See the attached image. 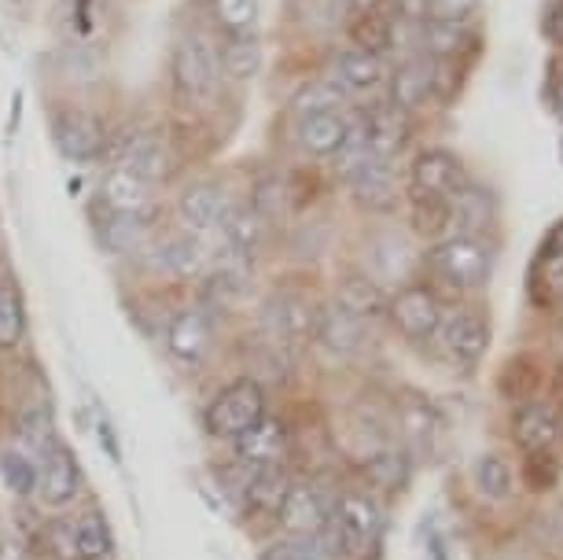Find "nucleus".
<instances>
[{"label":"nucleus","instance_id":"nucleus-47","mask_svg":"<svg viewBox=\"0 0 563 560\" xmlns=\"http://www.w3.org/2000/svg\"><path fill=\"white\" fill-rule=\"evenodd\" d=\"M475 8H479V0H428V19H453V23H464Z\"/></svg>","mask_w":563,"mask_h":560},{"label":"nucleus","instance_id":"nucleus-37","mask_svg":"<svg viewBox=\"0 0 563 560\" xmlns=\"http://www.w3.org/2000/svg\"><path fill=\"white\" fill-rule=\"evenodd\" d=\"M472 480H475V487H479V494L486 502H505L516 487L512 464H508L505 458H497V453H483V458L475 461Z\"/></svg>","mask_w":563,"mask_h":560},{"label":"nucleus","instance_id":"nucleus-19","mask_svg":"<svg viewBox=\"0 0 563 560\" xmlns=\"http://www.w3.org/2000/svg\"><path fill=\"white\" fill-rule=\"evenodd\" d=\"M328 78L343 92H376L387 81V63L384 56H376V52L343 48L332 59V74H328Z\"/></svg>","mask_w":563,"mask_h":560},{"label":"nucleus","instance_id":"nucleus-38","mask_svg":"<svg viewBox=\"0 0 563 560\" xmlns=\"http://www.w3.org/2000/svg\"><path fill=\"white\" fill-rule=\"evenodd\" d=\"M350 37H354V48L384 56V52L395 48V19L384 15L379 8L376 12H361L354 23H350Z\"/></svg>","mask_w":563,"mask_h":560},{"label":"nucleus","instance_id":"nucleus-24","mask_svg":"<svg viewBox=\"0 0 563 560\" xmlns=\"http://www.w3.org/2000/svg\"><path fill=\"white\" fill-rule=\"evenodd\" d=\"M291 491V475L284 472V464H262V469H251L247 464V483H243V502L254 513H280L284 498Z\"/></svg>","mask_w":563,"mask_h":560},{"label":"nucleus","instance_id":"nucleus-8","mask_svg":"<svg viewBox=\"0 0 563 560\" xmlns=\"http://www.w3.org/2000/svg\"><path fill=\"white\" fill-rule=\"evenodd\" d=\"M439 343L453 365L472 369L490 351V321H486L479 310H472V306H461V310L442 317Z\"/></svg>","mask_w":563,"mask_h":560},{"label":"nucleus","instance_id":"nucleus-49","mask_svg":"<svg viewBox=\"0 0 563 560\" xmlns=\"http://www.w3.org/2000/svg\"><path fill=\"white\" fill-rule=\"evenodd\" d=\"M343 4H346L354 15H361V12H376V8L384 4V0H343Z\"/></svg>","mask_w":563,"mask_h":560},{"label":"nucleus","instance_id":"nucleus-7","mask_svg":"<svg viewBox=\"0 0 563 560\" xmlns=\"http://www.w3.org/2000/svg\"><path fill=\"white\" fill-rule=\"evenodd\" d=\"M317 314L321 306L310 303V295L302 292H276L262 310V321H265V332L276 347H302L313 340L317 332Z\"/></svg>","mask_w":563,"mask_h":560},{"label":"nucleus","instance_id":"nucleus-35","mask_svg":"<svg viewBox=\"0 0 563 560\" xmlns=\"http://www.w3.org/2000/svg\"><path fill=\"white\" fill-rule=\"evenodd\" d=\"M372 158V144H368V122H365V111H357V114H350V130H346V141L343 147L332 155V166H335V174L343 177V182H350L361 166H365Z\"/></svg>","mask_w":563,"mask_h":560},{"label":"nucleus","instance_id":"nucleus-33","mask_svg":"<svg viewBox=\"0 0 563 560\" xmlns=\"http://www.w3.org/2000/svg\"><path fill=\"white\" fill-rule=\"evenodd\" d=\"M398 428H401V439H406L409 450H431V436L434 428H439V417H434V409L423 403V398L409 395L398 403Z\"/></svg>","mask_w":563,"mask_h":560},{"label":"nucleus","instance_id":"nucleus-36","mask_svg":"<svg viewBox=\"0 0 563 560\" xmlns=\"http://www.w3.org/2000/svg\"><path fill=\"white\" fill-rule=\"evenodd\" d=\"M26 336V306L15 281H0V351H12Z\"/></svg>","mask_w":563,"mask_h":560},{"label":"nucleus","instance_id":"nucleus-3","mask_svg":"<svg viewBox=\"0 0 563 560\" xmlns=\"http://www.w3.org/2000/svg\"><path fill=\"white\" fill-rule=\"evenodd\" d=\"M332 531L346 557H365L384 535V505L368 491H343L332 505Z\"/></svg>","mask_w":563,"mask_h":560},{"label":"nucleus","instance_id":"nucleus-4","mask_svg":"<svg viewBox=\"0 0 563 560\" xmlns=\"http://www.w3.org/2000/svg\"><path fill=\"white\" fill-rule=\"evenodd\" d=\"M265 417V391L258 380L229 384L207 409V428L218 439H236Z\"/></svg>","mask_w":563,"mask_h":560},{"label":"nucleus","instance_id":"nucleus-26","mask_svg":"<svg viewBox=\"0 0 563 560\" xmlns=\"http://www.w3.org/2000/svg\"><path fill=\"white\" fill-rule=\"evenodd\" d=\"M221 240H225L229 251H236V255L254 262V255H258L262 244H265L262 215L251 204H232L225 210V221H221Z\"/></svg>","mask_w":563,"mask_h":560},{"label":"nucleus","instance_id":"nucleus-40","mask_svg":"<svg viewBox=\"0 0 563 560\" xmlns=\"http://www.w3.org/2000/svg\"><path fill=\"white\" fill-rule=\"evenodd\" d=\"M343 103H346V92L339 89L332 78H313V81H306L299 92H295L291 111L299 114V119H306V114L343 111Z\"/></svg>","mask_w":563,"mask_h":560},{"label":"nucleus","instance_id":"nucleus-22","mask_svg":"<svg viewBox=\"0 0 563 560\" xmlns=\"http://www.w3.org/2000/svg\"><path fill=\"white\" fill-rule=\"evenodd\" d=\"M368 122V144H372V158H387L395 163L401 155V147L409 141V122L406 111H398L395 103H379V108L365 111Z\"/></svg>","mask_w":563,"mask_h":560},{"label":"nucleus","instance_id":"nucleus-32","mask_svg":"<svg viewBox=\"0 0 563 560\" xmlns=\"http://www.w3.org/2000/svg\"><path fill=\"white\" fill-rule=\"evenodd\" d=\"M70 535H74V549H78V560H103L111 557L114 549V535H111V524L108 516L89 509L81 516L70 520Z\"/></svg>","mask_w":563,"mask_h":560},{"label":"nucleus","instance_id":"nucleus-29","mask_svg":"<svg viewBox=\"0 0 563 560\" xmlns=\"http://www.w3.org/2000/svg\"><path fill=\"white\" fill-rule=\"evenodd\" d=\"M152 240V215H108L100 221V244L111 255H133Z\"/></svg>","mask_w":563,"mask_h":560},{"label":"nucleus","instance_id":"nucleus-48","mask_svg":"<svg viewBox=\"0 0 563 560\" xmlns=\"http://www.w3.org/2000/svg\"><path fill=\"white\" fill-rule=\"evenodd\" d=\"M48 549H52V557H56V560H78V549H74V535H70V520L48 527Z\"/></svg>","mask_w":563,"mask_h":560},{"label":"nucleus","instance_id":"nucleus-27","mask_svg":"<svg viewBox=\"0 0 563 560\" xmlns=\"http://www.w3.org/2000/svg\"><path fill=\"white\" fill-rule=\"evenodd\" d=\"M335 306H343L346 314L361 317V321H379V317H387V306H390V295L379 288L372 277H361V273H354V277H343L335 288Z\"/></svg>","mask_w":563,"mask_h":560},{"label":"nucleus","instance_id":"nucleus-2","mask_svg":"<svg viewBox=\"0 0 563 560\" xmlns=\"http://www.w3.org/2000/svg\"><path fill=\"white\" fill-rule=\"evenodd\" d=\"M218 52L207 45L203 37H180L174 52H169V86L180 103H203L218 86Z\"/></svg>","mask_w":563,"mask_h":560},{"label":"nucleus","instance_id":"nucleus-31","mask_svg":"<svg viewBox=\"0 0 563 560\" xmlns=\"http://www.w3.org/2000/svg\"><path fill=\"white\" fill-rule=\"evenodd\" d=\"M467 34L464 23H453V19H420V48L423 56L431 59H456L467 48Z\"/></svg>","mask_w":563,"mask_h":560},{"label":"nucleus","instance_id":"nucleus-42","mask_svg":"<svg viewBox=\"0 0 563 560\" xmlns=\"http://www.w3.org/2000/svg\"><path fill=\"white\" fill-rule=\"evenodd\" d=\"M0 475H4L8 491L15 494V498H30V494H37V461L30 458L26 450H4L0 453Z\"/></svg>","mask_w":563,"mask_h":560},{"label":"nucleus","instance_id":"nucleus-46","mask_svg":"<svg viewBox=\"0 0 563 560\" xmlns=\"http://www.w3.org/2000/svg\"><path fill=\"white\" fill-rule=\"evenodd\" d=\"M23 439H26V447L34 450V453H41L52 439H56V436H52V417L45 414V409H37V414L23 417Z\"/></svg>","mask_w":563,"mask_h":560},{"label":"nucleus","instance_id":"nucleus-39","mask_svg":"<svg viewBox=\"0 0 563 560\" xmlns=\"http://www.w3.org/2000/svg\"><path fill=\"white\" fill-rule=\"evenodd\" d=\"M412 226L420 237H428L431 244L453 237V215L450 199H431V196H412Z\"/></svg>","mask_w":563,"mask_h":560},{"label":"nucleus","instance_id":"nucleus-44","mask_svg":"<svg viewBox=\"0 0 563 560\" xmlns=\"http://www.w3.org/2000/svg\"><path fill=\"white\" fill-rule=\"evenodd\" d=\"M214 23L225 34H254L258 0H214Z\"/></svg>","mask_w":563,"mask_h":560},{"label":"nucleus","instance_id":"nucleus-43","mask_svg":"<svg viewBox=\"0 0 563 560\" xmlns=\"http://www.w3.org/2000/svg\"><path fill=\"white\" fill-rule=\"evenodd\" d=\"M538 284L545 288L549 299H563V226L541 244L538 259Z\"/></svg>","mask_w":563,"mask_h":560},{"label":"nucleus","instance_id":"nucleus-14","mask_svg":"<svg viewBox=\"0 0 563 560\" xmlns=\"http://www.w3.org/2000/svg\"><path fill=\"white\" fill-rule=\"evenodd\" d=\"M512 436L527 453H549L563 439V417L549 403H523L512 417Z\"/></svg>","mask_w":563,"mask_h":560},{"label":"nucleus","instance_id":"nucleus-52","mask_svg":"<svg viewBox=\"0 0 563 560\" xmlns=\"http://www.w3.org/2000/svg\"><path fill=\"white\" fill-rule=\"evenodd\" d=\"M560 332H563V317H560Z\"/></svg>","mask_w":563,"mask_h":560},{"label":"nucleus","instance_id":"nucleus-34","mask_svg":"<svg viewBox=\"0 0 563 560\" xmlns=\"http://www.w3.org/2000/svg\"><path fill=\"white\" fill-rule=\"evenodd\" d=\"M218 67L229 74L232 81H247L262 67V45L254 34H229V41L218 52Z\"/></svg>","mask_w":563,"mask_h":560},{"label":"nucleus","instance_id":"nucleus-6","mask_svg":"<svg viewBox=\"0 0 563 560\" xmlns=\"http://www.w3.org/2000/svg\"><path fill=\"white\" fill-rule=\"evenodd\" d=\"M52 141L70 163H97L108 152V125L100 114L85 108H56L52 111Z\"/></svg>","mask_w":563,"mask_h":560},{"label":"nucleus","instance_id":"nucleus-13","mask_svg":"<svg viewBox=\"0 0 563 560\" xmlns=\"http://www.w3.org/2000/svg\"><path fill=\"white\" fill-rule=\"evenodd\" d=\"M313 340L324 347L332 358H357L368 351L372 343V325L361 321V317L346 314L343 306H321L317 314V332Z\"/></svg>","mask_w":563,"mask_h":560},{"label":"nucleus","instance_id":"nucleus-15","mask_svg":"<svg viewBox=\"0 0 563 560\" xmlns=\"http://www.w3.org/2000/svg\"><path fill=\"white\" fill-rule=\"evenodd\" d=\"M232 447H236V461L251 464V469H262V464H280L284 453H288V425L265 414L258 425L232 439Z\"/></svg>","mask_w":563,"mask_h":560},{"label":"nucleus","instance_id":"nucleus-18","mask_svg":"<svg viewBox=\"0 0 563 560\" xmlns=\"http://www.w3.org/2000/svg\"><path fill=\"white\" fill-rule=\"evenodd\" d=\"M434 97V59L431 56H409L390 74V103L398 111H420Z\"/></svg>","mask_w":563,"mask_h":560},{"label":"nucleus","instance_id":"nucleus-54","mask_svg":"<svg viewBox=\"0 0 563 560\" xmlns=\"http://www.w3.org/2000/svg\"><path fill=\"white\" fill-rule=\"evenodd\" d=\"M103 560H111V557H103Z\"/></svg>","mask_w":563,"mask_h":560},{"label":"nucleus","instance_id":"nucleus-41","mask_svg":"<svg viewBox=\"0 0 563 560\" xmlns=\"http://www.w3.org/2000/svg\"><path fill=\"white\" fill-rule=\"evenodd\" d=\"M365 472L379 491H398V487H406V480H409V458H406V450L384 447V450L368 453Z\"/></svg>","mask_w":563,"mask_h":560},{"label":"nucleus","instance_id":"nucleus-17","mask_svg":"<svg viewBox=\"0 0 563 560\" xmlns=\"http://www.w3.org/2000/svg\"><path fill=\"white\" fill-rule=\"evenodd\" d=\"M229 196L225 188L214 185V182H199V185H188L185 193L177 199V215L185 221L188 232H210V229H221L225 221V210H229Z\"/></svg>","mask_w":563,"mask_h":560},{"label":"nucleus","instance_id":"nucleus-50","mask_svg":"<svg viewBox=\"0 0 563 560\" xmlns=\"http://www.w3.org/2000/svg\"><path fill=\"white\" fill-rule=\"evenodd\" d=\"M552 100H556V108L563 111V63H560V74H556V81H552Z\"/></svg>","mask_w":563,"mask_h":560},{"label":"nucleus","instance_id":"nucleus-28","mask_svg":"<svg viewBox=\"0 0 563 560\" xmlns=\"http://www.w3.org/2000/svg\"><path fill=\"white\" fill-rule=\"evenodd\" d=\"M450 215H453V232H461V237H483V229L494 221V196L467 182L450 199Z\"/></svg>","mask_w":563,"mask_h":560},{"label":"nucleus","instance_id":"nucleus-9","mask_svg":"<svg viewBox=\"0 0 563 560\" xmlns=\"http://www.w3.org/2000/svg\"><path fill=\"white\" fill-rule=\"evenodd\" d=\"M78 491H81L78 461H74V453L59 439H52L37 453V498L52 505V509H63V505L78 498Z\"/></svg>","mask_w":563,"mask_h":560},{"label":"nucleus","instance_id":"nucleus-5","mask_svg":"<svg viewBox=\"0 0 563 560\" xmlns=\"http://www.w3.org/2000/svg\"><path fill=\"white\" fill-rule=\"evenodd\" d=\"M387 317L409 343H428L439 336L445 310L434 288H428V284H406V288H398L390 295Z\"/></svg>","mask_w":563,"mask_h":560},{"label":"nucleus","instance_id":"nucleus-30","mask_svg":"<svg viewBox=\"0 0 563 560\" xmlns=\"http://www.w3.org/2000/svg\"><path fill=\"white\" fill-rule=\"evenodd\" d=\"M158 266H163L169 277H199L207 270V248L199 240V232H177L169 237L163 248H158Z\"/></svg>","mask_w":563,"mask_h":560},{"label":"nucleus","instance_id":"nucleus-16","mask_svg":"<svg viewBox=\"0 0 563 560\" xmlns=\"http://www.w3.org/2000/svg\"><path fill=\"white\" fill-rule=\"evenodd\" d=\"M100 207L108 215H147L152 207V185L136 177L130 166L114 163L100 182Z\"/></svg>","mask_w":563,"mask_h":560},{"label":"nucleus","instance_id":"nucleus-45","mask_svg":"<svg viewBox=\"0 0 563 560\" xmlns=\"http://www.w3.org/2000/svg\"><path fill=\"white\" fill-rule=\"evenodd\" d=\"M284 199H288V188H284L280 177H262L258 185H254V199L251 207L258 210L262 221L269 226V221L284 218Z\"/></svg>","mask_w":563,"mask_h":560},{"label":"nucleus","instance_id":"nucleus-12","mask_svg":"<svg viewBox=\"0 0 563 560\" xmlns=\"http://www.w3.org/2000/svg\"><path fill=\"white\" fill-rule=\"evenodd\" d=\"M210 347H214V325L203 306H188L180 310L166 329V351L177 365L185 369H199L207 362Z\"/></svg>","mask_w":563,"mask_h":560},{"label":"nucleus","instance_id":"nucleus-11","mask_svg":"<svg viewBox=\"0 0 563 560\" xmlns=\"http://www.w3.org/2000/svg\"><path fill=\"white\" fill-rule=\"evenodd\" d=\"M332 505L335 498L321 483H291L276 520L284 524V535H321L332 524Z\"/></svg>","mask_w":563,"mask_h":560},{"label":"nucleus","instance_id":"nucleus-20","mask_svg":"<svg viewBox=\"0 0 563 560\" xmlns=\"http://www.w3.org/2000/svg\"><path fill=\"white\" fill-rule=\"evenodd\" d=\"M350 193L361 207L368 210H395L398 207V174H395V163H387V158H368L361 171L350 177Z\"/></svg>","mask_w":563,"mask_h":560},{"label":"nucleus","instance_id":"nucleus-53","mask_svg":"<svg viewBox=\"0 0 563 560\" xmlns=\"http://www.w3.org/2000/svg\"><path fill=\"white\" fill-rule=\"evenodd\" d=\"M560 155H563V141H560Z\"/></svg>","mask_w":563,"mask_h":560},{"label":"nucleus","instance_id":"nucleus-25","mask_svg":"<svg viewBox=\"0 0 563 560\" xmlns=\"http://www.w3.org/2000/svg\"><path fill=\"white\" fill-rule=\"evenodd\" d=\"M346 130H350L346 111H324V114H306V119H299L295 136H299L302 152H310L317 158H332L339 147H343Z\"/></svg>","mask_w":563,"mask_h":560},{"label":"nucleus","instance_id":"nucleus-1","mask_svg":"<svg viewBox=\"0 0 563 560\" xmlns=\"http://www.w3.org/2000/svg\"><path fill=\"white\" fill-rule=\"evenodd\" d=\"M423 266H428V273L442 288L479 292L494 277V248L483 237H461V232H453V237L428 248Z\"/></svg>","mask_w":563,"mask_h":560},{"label":"nucleus","instance_id":"nucleus-23","mask_svg":"<svg viewBox=\"0 0 563 560\" xmlns=\"http://www.w3.org/2000/svg\"><path fill=\"white\" fill-rule=\"evenodd\" d=\"M343 542L335 538L332 524L321 535H284L262 549V560H343Z\"/></svg>","mask_w":563,"mask_h":560},{"label":"nucleus","instance_id":"nucleus-10","mask_svg":"<svg viewBox=\"0 0 563 560\" xmlns=\"http://www.w3.org/2000/svg\"><path fill=\"white\" fill-rule=\"evenodd\" d=\"M467 185V174L461 158L445 147H428L412 158L409 171V193L412 196H431V199H453Z\"/></svg>","mask_w":563,"mask_h":560},{"label":"nucleus","instance_id":"nucleus-51","mask_svg":"<svg viewBox=\"0 0 563 560\" xmlns=\"http://www.w3.org/2000/svg\"><path fill=\"white\" fill-rule=\"evenodd\" d=\"M552 30H556V37L563 41V4H560V12H556V26H552Z\"/></svg>","mask_w":563,"mask_h":560},{"label":"nucleus","instance_id":"nucleus-21","mask_svg":"<svg viewBox=\"0 0 563 560\" xmlns=\"http://www.w3.org/2000/svg\"><path fill=\"white\" fill-rule=\"evenodd\" d=\"M122 166H130L136 177H144L147 185L155 182H166L169 174H174V155H169L166 141L158 133H136L130 136V144H125V152L119 158Z\"/></svg>","mask_w":563,"mask_h":560}]
</instances>
